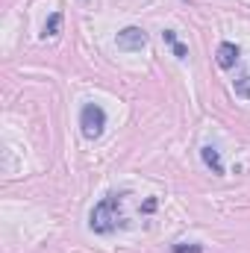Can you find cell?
I'll return each mask as SVG.
<instances>
[{
	"label": "cell",
	"mask_w": 250,
	"mask_h": 253,
	"mask_svg": "<svg viewBox=\"0 0 250 253\" xmlns=\"http://www.w3.org/2000/svg\"><path fill=\"white\" fill-rule=\"evenodd\" d=\"M121 206H124V191H112L106 194L88 215V230L97 233V236H109L115 233L118 227H129L126 218L121 215Z\"/></svg>",
	"instance_id": "1"
},
{
	"label": "cell",
	"mask_w": 250,
	"mask_h": 253,
	"mask_svg": "<svg viewBox=\"0 0 250 253\" xmlns=\"http://www.w3.org/2000/svg\"><path fill=\"white\" fill-rule=\"evenodd\" d=\"M103 126H106V112H103V106H97V103H85V106L80 109V129H83V135H85L88 141L100 138Z\"/></svg>",
	"instance_id": "2"
},
{
	"label": "cell",
	"mask_w": 250,
	"mask_h": 253,
	"mask_svg": "<svg viewBox=\"0 0 250 253\" xmlns=\"http://www.w3.org/2000/svg\"><path fill=\"white\" fill-rule=\"evenodd\" d=\"M115 44H118V50H124V53H135V50L147 47V33H144L141 27H124V30L118 33Z\"/></svg>",
	"instance_id": "3"
},
{
	"label": "cell",
	"mask_w": 250,
	"mask_h": 253,
	"mask_svg": "<svg viewBox=\"0 0 250 253\" xmlns=\"http://www.w3.org/2000/svg\"><path fill=\"white\" fill-rule=\"evenodd\" d=\"M239 56H242V50H239V44H233V42H221L218 50H215V59H218V65H221L224 71L236 68V65H239Z\"/></svg>",
	"instance_id": "4"
},
{
	"label": "cell",
	"mask_w": 250,
	"mask_h": 253,
	"mask_svg": "<svg viewBox=\"0 0 250 253\" xmlns=\"http://www.w3.org/2000/svg\"><path fill=\"white\" fill-rule=\"evenodd\" d=\"M200 159H203V165L212 171V174H218V177H224V162H221V153L212 147V144H206V147H200Z\"/></svg>",
	"instance_id": "5"
},
{
	"label": "cell",
	"mask_w": 250,
	"mask_h": 253,
	"mask_svg": "<svg viewBox=\"0 0 250 253\" xmlns=\"http://www.w3.org/2000/svg\"><path fill=\"white\" fill-rule=\"evenodd\" d=\"M59 30H62V12H50V18L44 21L42 39H53V36H59Z\"/></svg>",
	"instance_id": "6"
},
{
	"label": "cell",
	"mask_w": 250,
	"mask_h": 253,
	"mask_svg": "<svg viewBox=\"0 0 250 253\" xmlns=\"http://www.w3.org/2000/svg\"><path fill=\"white\" fill-rule=\"evenodd\" d=\"M171 253H203V245H174Z\"/></svg>",
	"instance_id": "7"
},
{
	"label": "cell",
	"mask_w": 250,
	"mask_h": 253,
	"mask_svg": "<svg viewBox=\"0 0 250 253\" xmlns=\"http://www.w3.org/2000/svg\"><path fill=\"white\" fill-rule=\"evenodd\" d=\"M236 94H242V97L250 100V83L248 80H236Z\"/></svg>",
	"instance_id": "8"
},
{
	"label": "cell",
	"mask_w": 250,
	"mask_h": 253,
	"mask_svg": "<svg viewBox=\"0 0 250 253\" xmlns=\"http://www.w3.org/2000/svg\"><path fill=\"white\" fill-rule=\"evenodd\" d=\"M171 50H174V56H177V59H188V47L183 44V42H177V44H171Z\"/></svg>",
	"instance_id": "9"
},
{
	"label": "cell",
	"mask_w": 250,
	"mask_h": 253,
	"mask_svg": "<svg viewBox=\"0 0 250 253\" xmlns=\"http://www.w3.org/2000/svg\"><path fill=\"white\" fill-rule=\"evenodd\" d=\"M162 42H165V44H177V33H174V30H165V33H162Z\"/></svg>",
	"instance_id": "10"
},
{
	"label": "cell",
	"mask_w": 250,
	"mask_h": 253,
	"mask_svg": "<svg viewBox=\"0 0 250 253\" xmlns=\"http://www.w3.org/2000/svg\"><path fill=\"white\" fill-rule=\"evenodd\" d=\"M156 209V197H150V200H144V206H141V212H153Z\"/></svg>",
	"instance_id": "11"
}]
</instances>
